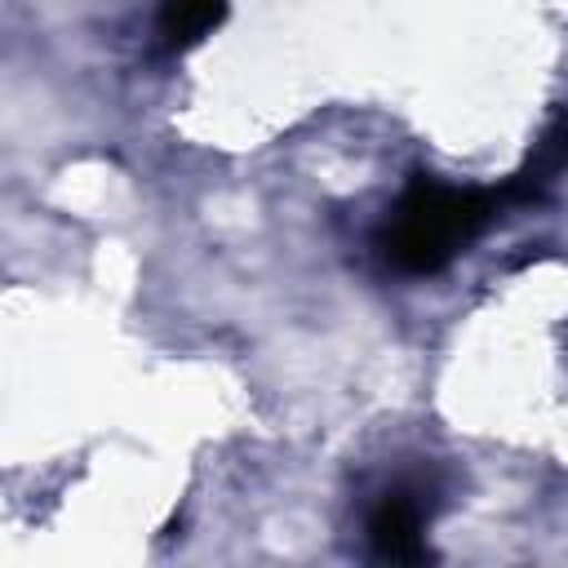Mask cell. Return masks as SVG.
I'll list each match as a JSON object with an SVG mask.
<instances>
[{"label":"cell","instance_id":"cell-1","mask_svg":"<svg viewBox=\"0 0 568 568\" xmlns=\"http://www.w3.org/2000/svg\"><path fill=\"white\" fill-rule=\"evenodd\" d=\"M501 209V186H448L435 178H417L382 226V253L404 275H435Z\"/></svg>","mask_w":568,"mask_h":568},{"label":"cell","instance_id":"cell-3","mask_svg":"<svg viewBox=\"0 0 568 568\" xmlns=\"http://www.w3.org/2000/svg\"><path fill=\"white\" fill-rule=\"evenodd\" d=\"M564 173H568V106L546 120V129H541V138L532 142L524 169H519L510 182H501V200H506V204H532V200H541Z\"/></svg>","mask_w":568,"mask_h":568},{"label":"cell","instance_id":"cell-4","mask_svg":"<svg viewBox=\"0 0 568 568\" xmlns=\"http://www.w3.org/2000/svg\"><path fill=\"white\" fill-rule=\"evenodd\" d=\"M226 13V0H160V36L169 49L200 44Z\"/></svg>","mask_w":568,"mask_h":568},{"label":"cell","instance_id":"cell-2","mask_svg":"<svg viewBox=\"0 0 568 568\" xmlns=\"http://www.w3.org/2000/svg\"><path fill=\"white\" fill-rule=\"evenodd\" d=\"M368 546L377 559H395V564H422L426 550V532H422V501L404 488L386 493L373 515H368Z\"/></svg>","mask_w":568,"mask_h":568}]
</instances>
